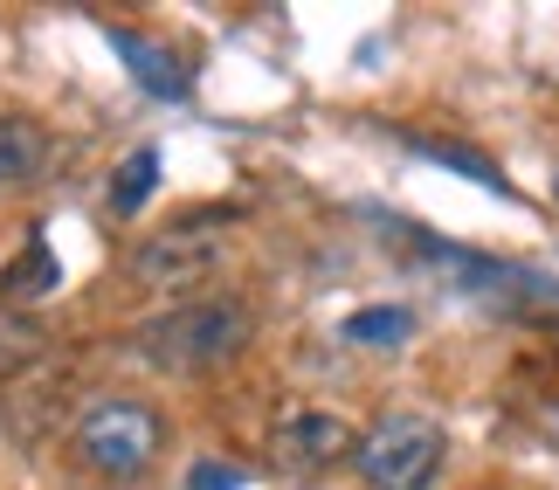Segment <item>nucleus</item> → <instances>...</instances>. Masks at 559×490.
I'll use <instances>...</instances> for the list:
<instances>
[{"label":"nucleus","mask_w":559,"mask_h":490,"mask_svg":"<svg viewBox=\"0 0 559 490\" xmlns=\"http://www.w3.org/2000/svg\"><path fill=\"white\" fill-rule=\"evenodd\" d=\"M153 187H159V153L153 145H145V153H132L118 166V180H111V215L118 222H132L145 201H153Z\"/></svg>","instance_id":"obj_8"},{"label":"nucleus","mask_w":559,"mask_h":490,"mask_svg":"<svg viewBox=\"0 0 559 490\" xmlns=\"http://www.w3.org/2000/svg\"><path fill=\"white\" fill-rule=\"evenodd\" d=\"M255 338V311L242 297H180L132 332V352L159 373H214L242 359Z\"/></svg>","instance_id":"obj_1"},{"label":"nucleus","mask_w":559,"mask_h":490,"mask_svg":"<svg viewBox=\"0 0 559 490\" xmlns=\"http://www.w3.org/2000/svg\"><path fill=\"white\" fill-rule=\"evenodd\" d=\"M552 194H559V187H552Z\"/></svg>","instance_id":"obj_13"},{"label":"nucleus","mask_w":559,"mask_h":490,"mask_svg":"<svg viewBox=\"0 0 559 490\" xmlns=\"http://www.w3.org/2000/svg\"><path fill=\"white\" fill-rule=\"evenodd\" d=\"M442 463H449V435H442V421H428V415H380L367 435H359V450H353V470L367 490H436L442 477Z\"/></svg>","instance_id":"obj_3"},{"label":"nucleus","mask_w":559,"mask_h":490,"mask_svg":"<svg viewBox=\"0 0 559 490\" xmlns=\"http://www.w3.org/2000/svg\"><path fill=\"white\" fill-rule=\"evenodd\" d=\"M407 145H415L421 159H442L449 174H463V180L490 187V194H511V187H504V174H498V166H490L484 153H469V145H449V139H407Z\"/></svg>","instance_id":"obj_10"},{"label":"nucleus","mask_w":559,"mask_h":490,"mask_svg":"<svg viewBox=\"0 0 559 490\" xmlns=\"http://www.w3.org/2000/svg\"><path fill=\"white\" fill-rule=\"evenodd\" d=\"M353 450H359L353 421L325 415V408H297V415H284L270 429V470L297 477V483H311V477L338 470V463H353Z\"/></svg>","instance_id":"obj_5"},{"label":"nucleus","mask_w":559,"mask_h":490,"mask_svg":"<svg viewBox=\"0 0 559 490\" xmlns=\"http://www.w3.org/2000/svg\"><path fill=\"white\" fill-rule=\"evenodd\" d=\"M346 338L353 346H407L415 338V311H401V304H373V311H353L346 318Z\"/></svg>","instance_id":"obj_9"},{"label":"nucleus","mask_w":559,"mask_h":490,"mask_svg":"<svg viewBox=\"0 0 559 490\" xmlns=\"http://www.w3.org/2000/svg\"><path fill=\"white\" fill-rule=\"evenodd\" d=\"M56 284V263H49V242H28V263H14L8 270V297H41V290H49Z\"/></svg>","instance_id":"obj_11"},{"label":"nucleus","mask_w":559,"mask_h":490,"mask_svg":"<svg viewBox=\"0 0 559 490\" xmlns=\"http://www.w3.org/2000/svg\"><path fill=\"white\" fill-rule=\"evenodd\" d=\"M222 263H228V207H193V215H174L145 242H132V276L145 290L207 284Z\"/></svg>","instance_id":"obj_4"},{"label":"nucleus","mask_w":559,"mask_h":490,"mask_svg":"<svg viewBox=\"0 0 559 490\" xmlns=\"http://www.w3.org/2000/svg\"><path fill=\"white\" fill-rule=\"evenodd\" d=\"M70 450H76L83 470H97L104 483H132V477H145L166 456V415L153 408V401L104 394V401H91V408L76 415Z\"/></svg>","instance_id":"obj_2"},{"label":"nucleus","mask_w":559,"mask_h":490,"mask_svg":"<svg viewBox=\"0 0 559 490\" xmlns=\"http://www.w3.org/2000/svg\"><path fill=\"white\" fill-rule=\"evenodd\" d=\"M187 490H242V470H228V463H193Z\"/></svg>","instance_id":"obj_12"},{"label":"nucleus","mask_w":559,"mask_h":490,"mask_svg":"<svg viewBox=\"0 0 559 490\" xmlns=\"http://www.w3.org/2000/svg\"><path fill=\"white\" fill-rule=\"evenodd\" d=\"M49 174V132L35 118L0 111V187H28Z\"/></svg>","instance_id":"obj_7"},{"label":"nucleus","mask_w":559,"mask_h":490,"mask_svg":"<svg viewBox=\"0 0 559 490\" xmlns=\"http://www.w3.org/2000/svg\"><path fill=\"white\" fill-rule=\"evenodd\" d=\"M111 49L124 56V70H132L139 91H153V97H187V62L166 49V41H145L132 28H111Z\"/></svg>","instance_id":"obj_6"}]
</instances>
